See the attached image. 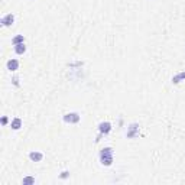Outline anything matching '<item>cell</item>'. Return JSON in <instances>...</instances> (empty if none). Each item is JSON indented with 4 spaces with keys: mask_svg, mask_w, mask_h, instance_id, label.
Wrapping results in <instances>:
<instances>
[{
    "mask_svg": "<svg viewBox=\"0 0 185 185\" xmlns=\"http://www.w3.org/2000/svg\"><path fill=\"white\" fill-rule=\"evenodd\" d=\"M113 156H114V152H113L111 147H103L98 153V159L104 166H110L113 163Z\"/></svg>",
    "mask_w": 185,
    "mask_h": 185,
    "instance_id": "obj_1",
    "label": "cell"
},
{
    "mask_svg": "<svg viewBox=\"0 0 185 185\" xmlns=\"http://www.w3.org/2000/svg\"><path fill=\"white\" fill-rule=\"evenodd\" d=\"M64 122L65 123H71V125H75V123H78L80 122V119H81V116L78 114V113H75V111H72V113H67V114H64Z\"/></svg>",
    "mask_w": 185,
    "mask_h": 185,
    "instance_id": "obj_2",
    "label": "cell"
},
{
    "mask_svg": "<svg viewBox=\"0 0 185 185\" xmlns=\"http://www.w3.org/2000/svg\"><path fill=\"white\" fill-rule=\"evenodd\" d=\"M137 132H139V125H137V123H132V125L127 127V133H126V136L129 137V139H133V137H136Z\"/></svg>",
    "mask_w": 185,
    "mask_h": 185,
    "instance_id": "obj_3",
    "label": "cell"
},
{
    "mask_svg": "<svg viewBox=\"0 0 185 185\" xmlns=\"http://www.w3.org/2000/svg\"><path fill=\"white\" fill-rule=\"evenodd\" d=\"M110 130H111V123L110 122H101V123H98V132L101 135H109Z\"/></svg>",
    "mask_w": 185,
    "mask_h": 185,
    "instance_id": "obj_4",
    "label": "cell"
},
{
    "mask_svg": "<svg viewBox=\"0 0 185 185\" xmlns=\"http://www.w3.org/2000/svg\"><path fill=\"white\" fill-rule=\"evenodd\" d=\"M13 22H15V16L12 13H7V15L2 17V25L3 26H10V25H13Z\"/></svg>",
    "mask_w": 185,
    "mask_h": 185,
    "instance_id": "obj_5",
    "label": "cell"
},
{
    "mask_svg": "<svg viewBox=\"0 0 185 185\" xmlns=\"http://www.w3.org/2000/svg\"><path fill=\"white\" fill-rule=\"evenodd\" d=\"M6 67H7V70L10 71V72H13V71H17V70H19V61L15 60V58H12V60L7 61Z\"/></svg>",
    "mask_w": 185,
    "mask_h": 185,
    "instance_id": "obj_6",
    "label": "cell"
},
{
    "mask_svg": "<svg viewBox=\"0 0 185 185\" xmlns=\"http://www.w3.org/2000/svg\"><path fill=\"white\" fill-rule=\"evenodd\" d=\"M29 159L32 161V162H41L42 159H44V153H41V152H31L29 153Z\"/></svg>",
    "mask_w": 185,
    "mask_h": 185,
    "instance_id": "obj_7",
    "label": "cell"
},
{
    "mask_svg": "<svg viewBox=\"0 0 185 185\" xmlns=\"http://www.w3.org/2000/svg\"><path fill=\"white\" fill-rule=\"evenodd\" d=\"M10 127L13 129V130H19V129L22 127V120L19 119V117L13 119V120L10 122Z\"/></svg>",
    "mask_w": 185,
    "mask_h": 185,
    "instance_id": "obj_8",
    "label": "cell"
},
{
    "mask_svg": "<svg viewBox=\"0 0 185 185\" xmlns=\"http://www.w3.org/2000/svg\"><path fill=\"white\" fill-rule=\"evenodd\" d=\"M184 80H185V71H181V72H178L176 75L172 77V82H174V84H178V82L184 81Z\"/></svg>",
    "mask_w": 185,
    "mask_h": 185,
    "instance_id": "obj_9",
    "label": "cell"
},
{
    "mask_svg": "<svg viewBox=\"0 0 185 185\" xmlns=\"http://www.w3.org/2000/svg\"><path fill=\"white\" fill-rule=\"evenodd\" d=\"M15 52H16L17 55H22V54H25L26 52V46H25V42L23 44H17V45H15Z\"/></svg>",
    "mask_w": 185,
    "mask_h": 185,
    "instance_id": "obj_10",
    "label": "cell"
},
{
    "mask_svg": "<svg viewBox=\"0 0 185 185\" xmlns=\"http://www.w3.org/2000/svg\"><path fill=\"white\" fill-rule=\"evenodd\" d=\"M25 42V38H23V35H17L15 38L12 39V44L13 45H17V44H23Z\"/></svg>",
    "mask_w": 185,
    "mask_h": 185,
    "instance_id": "obj_11",
    "label": "cell"
},
{
    "mask_svg": "<svg viewBox=\"0 0 185 185\" xmlns=\"http://www.w3.org/2000/svg\"><path fill=\"white\" fill-rule=\"evenodd\" d=\"M22 182L23 184H35V178L33 176H26V178H23Z\"/></svg>",
    "mask_w": 185,
    "mask_h": 185,
    "instance_id": "obj_12",
    "label": "cell"
},
{
    "mask_svg": "<svg viewBox=\"0 0 185 185\" xmlns=\"http://www.w3.org/2000/svg\"><path fill=\"white\" fill-rule=\"evenodd\" d=\"M12 82H13L16 87H19V77H13V78H12Z\"/></svg>",
    "mask_w": 185,
    "mask_h": 185,
    "instance_id": "obj_13",
    "label": "cell"
},
{
    "mask_svg": "<svg viewBox=\"0 0 185 185\" xmlns=\"http://www.w3.org/2000/svg\"><path fill=\"white\" fill-rule=\"evenodd\" d=\"M68 175H70V172H68V171H64V172H62V174L60 175V178H61V180H65Z\"/></svg>",
    "mask_w": 185,
    "mask_h": 185,
    "instance_id": "obj_14",
    "label": "cell"
},
{
    "mask_svg": "<svg viewBox=\"0 0 185 185\" xmlns=\"http://www.w3.org/2000/svg\"><path fill=\"white\" fill-rule=\"evenodd\" d=\"M2 125L3 126L7 125V117H3V119H2Z\"/></svg>",
    "mask_w": 185,
    "mask_h": 185,
    "instance_id": "obj_15",
    "label": "cell"
}]
</instances>
